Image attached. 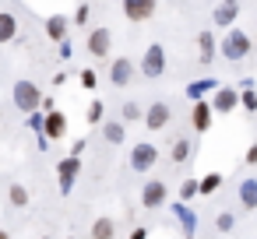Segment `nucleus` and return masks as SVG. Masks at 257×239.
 <instances>
[{"label": "nucleus", "mask_w": 257, "mask_h": 239, "mask_svg": "<svg viewBox=\"0 0 257 239\" xmlns=\"http://www.w3.org/2000/svg\"><path fill=\"white\" fill-rule=\"evenodd\" d=\"M18 39V18L11 11H0V46Z\"/></svg>", "instance_id": "nucleus-15"}, {"label": "nucleus", "mask_w": 257, "mask_h": 239, "mask_svg": "<svg viewBox=\"0 0 257 239\" xmlns=\"http://www.w3.org/2000/svg\"><path fill=\"white\" fill-rule=\"evenodd\" d=\"M81 85H85V88H95V85H99L95 71H81Z\"/></svg>", "instance_id": "nucleus-32"}, {"label": "nucleus", "mask_w": 257, "mask_h": 239, "mask_svg": "<svg viewBox=\"0 0 257 239\" xmlns=\"http://www.w3.org/2000/svg\"><path fill=\"white\" fill-rule=\"evenodd\" d=\"M0 239H11V235H8V232H4V228H0Z\"/></svg>", "instance_id": "nucleus-35"}, {"label": "nucleus", "mask_w": 257, "mask_h": 239, "mask_svg": "<svg viewBox=\"0 0 257 239\" xmlns=\"http://www.w3.org/2000/svg\"><path fill=\"white\" fill-rule=\"evenodd\" d=\"M215 228H218V232H232V228H236V214H232V211H218V214H215Z\"/></svg>", "instance_id": "nucleus-26"}, {"label": "nucleus", "mask_w": 257, "mask_h": 239, "mask_svg": "<svg viewBox=\"0 0 257 239\" xmlns=\"http://www.w3.org/2000/svg\"><path fill=\"white\" fill-rule=\"evenodd\" d=\"M197 50H201V64H211V60H215V53H218L215 32H201V36H197Z\"/></svg>", "instance_id": "nucleus-20"}, {"label": "nucleus", "mask_w": 257, "mask_h": 239, "mask_svg": "<svg viewBox=\"0 0 257 239\" xmlns=\"http://www.w3.org/2000/svg\"><path fill=\"white\" fill-rule=\"evenodd\" d=\"M120 120H123V123H138V120H145V109H141L138 102H123V109H120Z\"/></svg>", "instance_id": "nucleus-25"}, {"label": "nucleus", "mask_w": 257, "mask_h": 239, "mask_svg": "<svg viewBox=\"0 0 257 239\" xmlns=\"http://www.w3.org/2000/svg\"><path fill=\"white\" fill-rule=\"evenodd\" d=\"M239 204H243L246 211H257V179H253V176L239 183Z\"/></svg>", "instance_id": "nucleus-22"}, {"label": "nucleus", "mask_w": 257, "mask_h": 239, "mask_svg": "<svg viewBox=\"0 0 257 239\" xmlns=\"http://www.w3.org/2000/svg\"><path fill=\"white\" fill-rule=\"evenodd\" d=\"M11 99H15V106H18L22 113H36V109H43V99H46V95L39 92L36 81H15Z\"/></svg>", "instance_id": "nucleus-2"}, {"label": "nucleus", "mask_w": 257, "mask_h": 239, "mask_svg": "<svg viewBox=\"0 0 257 239\" xmlns=\"http://www.w3.org/2000/svg\"><path fill=\"white\" fill-rule=\"evenodd\" d=\"M43 239H50V235H43Z\"/></svg>", "instance_id": "nucleus-36"}, {"label": "nucleus", "mask_w": 257, "mask_h": 239, "mask_svg": "<svg viewBox=\"0 0 257 239\" xmlns=\"http://www.w3.org/2000/svg\"><path fill=\"white\" fill-rule=\"evenodd\" d=\"M134 74H138V67H134V60H127V57H116V60L109 64V85H116V88H127V85L134 81Z\"/></svg>", "instance_id": "nucleus-8"}, {"label": "nucleus", "mask_w": 257, "mask_h": 239, "mask_svg": "<svg viewBox=\"0 0 257 239\" xmlns=\"http://www.w3.org/2000/svg\"><path fill=\"white\" fill-rule=\"evenodd\" d=\"M43 137H53V141L67 137V116H64L60 109L46 113V123H43Z\"/></svg>", "instance_id": "nucleus-14"}, {"label": "nucleus", "mask_w": 257, "mask_h": 239, "mask_svg": "<svg viewBox=\"0 0 257 239\" xmlns=\"http://www.w3.org/2000/svg\"><path fill=\"white\" fill-rule=\"evenodd\" d=\"M102 137H106L109 144H123V137H127L123 120H102Z\"/></svg>", "instance_id": "nucleus-21"}, {"label": "nucleus", "mask_w": 257, "mask_h": 239, "mask_svg": "<svg viewBox=\"0 0 257 239\" xmlns=\"http://www.w3.org/2000/svg\"><path fill=\"white\" fill-rule=\"evenodd\" d=\"M169 120H173V109H169L166 99H159V102H152V106L145 109V120H141V123H145L148 130H166Z\"/></svg>", "instance_id": "nucleus-6"}, {"label": "nucleus", "mask_w": 257, "mask_h": 239, "mask_svg": "<svg viewBox=\"0 0 257 239\" xmlns=\"http://www.w3.org/2000/svg\"><path fill=\"white\" fill-rule=\"evenodd\" d=\"M141 74H145V78H162V74H166V50H162L159 43H152V46L145 50V57H141Z\"/></svg>", "instance_id": "nucleus-3"}, {"label": "nucleus", "mask_w": 257, "mask_h": 239, "mask_svg": "<svg viewBox=\"0 0 257 239\" xmlns=\"http://www.w3.org/2000/svg\"><path fill=\"white\" fill-rule=\"evenodd\" d=\"M102 116H106V106L95 99V102H88V123H102Z\"/></svg>", "instance_id": "nucleus-30"}, {"label": "nucleus", "mask_w": 257, "mask_h": 239, "mask_svg": "<svg viewBox=\"0 0 257 239\" xmlns=\"http://www.w3.org/2000/svg\"><path fill=\"white\" fill-rule=\"evenodd\" d=\"M78 172H81V158H78V155H67V158L57 165V176H60V193H71V190H74Z\"/></svg>", "instance_id": "nucleus-10"}, {"label": "nucleus", "mask_w": 257, "mask_h": 239, "mask_svg": "<svg viewBox=\"0 0 257 239\" xmlns=\"http://www.w3.org/2000/svg\"><path fill=\"white\" fill-rule=\"evenodd\" d=\"M211 106H215V113H232L239 106V92L236 88H215L211 92Z\"/></svg>", "instance_id": "nucleus-13"}, {"label": "nucleus", "mask_w": 257, "mask_h": 239, "mask_svg": "<svg viewBox=\"0 0 257 239\" xmlns=\"http://www.w3.org/2000/svg\"><path fill=\"white\" fill-rule=\"evenodd\" d=\"M173 211H176V218H180V225H183L187 239H194V228H197V214H190L187 200H176V204H173Z\"/></svg>", "instance_id": "nucleus-17"}, {"label": "nucleus", "mask_w": 257, "mask_h": 239, "mask_svg": "<svg viewBox=\"0 0 257 239\" xmlns=\"http://www.w3.org/2000/svg\"><path fill=\"white\" fill-rule=\"evenodd\" d=\"M74 25H85L88 22V4H85V0H81V4H78V11H74V18H71Z\"/></svg>", "instance_id": "nucleus-31"}, {"label": "nucleus", "mask_w": 257, "mask_h": 239, "mask_svg": "<svg viewBox=\"0 0 257 239\" xmlns=\"http://www.w3.org/2000/svg\"><path fill=\"white\" fill-rule=\"evenodd\" d=\"M145 235H148V232H145V228H134V232H131V235H127V239H145Z\"/></svg>", "instance_id": "nucleus-34"}, {"label": "nucleus", "mask_w": 257, "mask_h": 239, "mask_svg": "<svg viewBox=\"0 0 257 239\" xmlns=\"http://www.w3.org/2000/svg\"><path fill=\"white\" fill-rule=\"evenodd\" d=\"M250 36L243 32V29H229L225 36H222V43H218V50H222V60H229V64H239V60H246L250 57Z\"/></svg>", "instance_id": "nucleus-1"}, {"label": "nucleus", "mask_w": 257, "mask_h": 239, "mask_svg": "<svg viewBox=\"0 0 257 239\" xmlns=\"http://www.w3.org/2000/svg\"><path fill=\"white\" fill-rule=\"evenodd\" d=\"M166 200H169V186H166L162 179H148V183L141 186V207L155 211V207H162Z\"/></svg>", "instance_id": "nucleus-5"}, {"label": "nucleus", "mask_w": 257, "mask_h": 239, "mask_svg": "<svg viewBox=\"0 0 257 239\" xmlns=\"http://www.w3.org/2000/svg\"><path fill=\"white\" fill-rule=\"evenodd\" d=\"M155 162H159V148H155V144L141 141V144L131 148V169H134V172H148Z\"/></svg>", "instance_id": "nucleus-4"}, {"label": "nucleus", "mask_w": 257, "mask_h": 239, "mask_svg": "<svg viewBox=\"0 0 257 239\" xmlns=\"http://www.w3.org/2000/svg\"><path fill=\"white\" fill-rule=\"evenodd\" d=\"M92 239H116V221L109 214H99L92 221Z\"/></svg>", "instance_id": "nucleus-18"}, {"label": "nucleus", "mask_w": 257, "mask_h": 239, "mask_svg": "<svg viewBox=\"0 0 257 239\" xmlns=\"http://www.w3.org/2000/svg\"><path fill=\"white\" fill-rule=\"evenodd\" d=\"M8 200H11V207H29V190L22 183H11L8 186Z\"/></svg>", "instance_id": "nucleus-23"}, {"label": "nucleus", "mask_w": 257, "mask_h": 239, "mask_svg": "<svg viewBox=\"0 0 257 239\" xmlns=\"http://www.w3.org/2000/svg\"><path fill=\"white\" fill-rule=\"evenodd\" d=\"M194 193H201V179H183L180 183V200H190Z\"/></svg>", "instance_id": "nucleus-28"}, {"label": "nucleus", "mask_w": 257, "mask_h": 239, "mask_svg": "<svg viewBox=\"0 0 257 239\" xmlns=\"http://www.w3.org/2000/svg\"><path fill=\"white\" fill-rule=\"evenodd\" d=\"M215 88H218V85L204 78V81H194V85H187V95H190V99H204V95H208V92H215Z\"/></svg>", "instance_id": "nucleus-24"}, {"label": "nucleus", "mask_w": 257, "mask_h": 239, "mask_svg": "<svg viewBox=\"0 0 257 239\" xmlns=\"http://www.w3.org/2000/svg\"><path fill=\"white\" fill-rule=\"evenodd\" d=\"M46 36H50L53 43H64V39H67V18H64V15H50V18H46Z\"/></svg>", "instance_id": "nucleus-19"}, {"label": "nucleus", "mask_w": 257, "mask_h": 239, "mask_svg": "<svg viewBox=\"0 0 257 239\" xmlns=\"http://www.w3.org/2000/svg\"><path fill=\"white\" fill-rule=\"evenodd\" d=\"M211 113H215V106H211V102H204V99H194V109H190V127H194L197 134L211 130Z\"/></svg>", "instance_id": "nucleus-12"}, {"label": "nucleus", "mask_w": 257, "mask_h": 239, "mask_svg": "<svg viewBox=\"0 0 257 239\" xmlns=\"http://www.w3.org/2000/svg\"><path fill=\"white\" fill-rule=\"evenodd\" d=\"M243 158H246V165H257V144H250V148H246V155H243Z\"/></svg>", "instance_id": "nucleus-33"}, {"label": "nucleus", "mask_w": 257, "mask_h": 239, "mask_svg": "<svg viewBox=\"0 0 257 239\" xmlns=\"http://www.w3.org/2000/svg\"><path fill=\"white\" fill-rule=\"evenodd\" d=\"M236 18H239V0H222V4H215V11H211V22L218 29H232Z\"/></svg>", "instance_id": "nucleus-11"}, {"label": "nucleus", "mask_w": 257, "mask_h": 239, "mask_svg": "<svg viewBox=\"0 0 257 239\" xmlns=\"http://www.w3.org/2000/svg\"><path fill=\"white\" fill-rule=\"evenodd\" d=\"M218 186H222V176H218V172H208V176L201 179V193H215Z\"/></svg>", "instance_id": "nucleus-29"}, {"label": "nucleus", "mask_w": 257, "mask_h": 239, "mask_svg": "<svg viewBox=\"0 0 257 239\" xmlns=\"http://www.w3.org/2000/svg\"><path fill=\"white\" fill-rule=\"evenodd\" d=\"M190 155H194V141H190V137H176L173 148H169V158H173L176 165H183V162H190Z\"/></svg>", "instance_id": "nucleus-16"}, {"label": "nucleus", "mask_w": 257, "mask_h": 239, "mask_svg": "<svg viewBox=\"0 0 257 239\" xmlns=\"http://www.w3.org/2000/svg\"><path fill=\"white\" fill-rule=\"evenodd\" d=\"M239 106H243L246 113H257V92H253V85L239 92Z\"/></svg>", "instance_id": "nucleus-27"}, {"label": "nucleus", "mask_w": 257, "mask_h": 239, "mask_svg": "<svg viewBox=\"0 0 257 239\" xmlns=\"http://www.w3.org/2000/svg\"><path fill=\"white\" fill-rule=\"evenodd\" d=\"M159 0H123V18L127 22H152Z\"/></svg>", "instance_id": "nucleus-7"}, {"label": "nucleus", "mask_w": 257, "mask_h": 239, "mask_svg": "<svg viewBox=\"0 0 257 239\" xmlns=\"http://www.w3.org/2000/svg\"><path fill=\"white\" fill-rule=\"evenodd\" d=\"M109 46H113V32L109 29H92L88 32V39H85V50L92 53V57H109Z\"/></svg>", "instance_id": "nucleus-9"}]
</instances>
